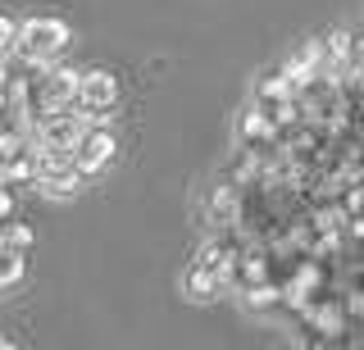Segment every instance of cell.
<instances>
[{
  "instance_id": "5",
  "label": "cell",
  "mask_w": 364,
  "mask_h": 350,
  "mask_svg": "<svg viewBox=\"0 0 364 350\" xmlns=\"http://www.w3.org/2000/svg\"><path fill=\"white\" fill-rule=\"evenodd\" d=\"M41 77H46V96H50V109H68L77 105V82H82V73L68 69V64H41Z\"/></svg>"
},
{
  "instance_id": "12",
  "label": "cell",
  "mask_w": 364,
  "mask_h": 350,
  "mask_svg": "<svg viewBox=\"0 0 364 350\" xmlns=\"http://www.w3.org/2000/svg\"><path fill=\"white\" fill-rule=\"evenodd\" d=\"M14 41H18V23H14L9 14H0V50L14 55Z\"/></svg>"
},
{
  "instance_id": "3",
  "label": "cell",
  "mask_w": 364,
  "mask_h": 350,
  "mask_svg": "<svg viewBox=\"0 0 364 350\" xmlns=\"http://www.w3.org/2000/svg\"><path fill=\"white\" fill-rule=\"evenodd\" d=\"M114 151H119V137L109 132V123H87L82 141L73 146V168L82 177H91V173H100V168L114 160Z\"/></svg>"
},
{
  "instance_id": "10",
  "label": "cell",
  "mask_w": 364,
  "mask_h": 350,
  "mask_svg": "<svg viewBox=\"0 0 364 350\" xmlns=\"http://www.w3.org/2000/svg\"><path fill=\"white\" fill-rule=\"evenodd\" d=\"M318 69H323V41H301V50L287 60V73L305 77V73H318Z\"/></svg>"
},
{
  "instance_id": "9",
  "label": "cell",
  "mask_w": 364,
  "mask_h": 350,
  "mask_svg": "<svg viewBox=\"0 0 364 350\" xmlns=\"http://www.w3.org/2000/svg\"><path fill=\"white\" fill-rule=\"evenodd\" d=\"M23 268H28V251H18V246L0 241V291L18 287V282H23Z\"/></svg>"
},
{
  "instance_id": "13",
  "label": "cell",
  "mask_w": 364,
  "mask_h": 350,
  "mask_svg": "<svg viewBox=\"0 0 364 350\" xmlns=\"http://www.w3.org/2000/svg\"><path fill=\"white\" fill-rule=\"evenodd\" d=\"M9 219H14V191L0 187V223H9Z\"/></svg>"
},
{
  "instance_id": "6",
  "label": "cell",
  "mask_w": 364,
  "mask_h": 350,
  "mask_svg": "<svg viewBox=\"0 0 364 350\" xmlns=\"http://www.w3.org/2000/svg\"><path fill=\"white\" fill-rule=\"evenodd\" d=\"M41 191V196H55V200H68L77 187H82V173H77L73 164H64V168H46V173H37V182H32Z\"/></svg>"
},
{
  "instance_id": "14",
  "label": "cell",
  "mask_w": 364,
  "mask_h": 350,
  "mask_svg": "<svg viewBox=\"0 0 364 350\" xmlns=\"http://www.w3.org/2000/svg\"><path fill=\"white\" fill-rule=\"evenodd\" d=\"M0 350H5V341H0Z\"/></svg>"
},
{
  "instance_id": "1",
  "label": "cell",
  "mask_w": 364,
  "mask_h": 350,
  "mask_svg": "<svg viewBox=\"0 0 364 350\" xmlns=\"http://www.w3.org/2000/svg\"><path fill=\"white\" fill-rule=\"evenodd\" d=\"M68 46V23L60 18H28V23H18V41H14V55L28 64H50L60 60Z\"/></svg>"
},
{
  "instance_id": "8",
  "label": "cell",
  "mask_w": 364,
  "mask_h": 350,
  "mask_svg": "<svg viewBox=\"0 0 364 350\" xmlns=\"http://www.w3.org/2000/svg\"><path fill=\"white\" fill-rule=\"evenodd\" d=\"M242 300H246L250 314H278L282 305H287V291H282L278 282H259V287L242 291Z\"/></svg>"
},
{
  "instance_id": "7",
  "label": "cell",
  "mask_w": 364,
  "mask_h": 350,
  "mask_svg": "<svg viewBox=\"0 0 364 350\" xmlns=\"http://www.w3.org/2000/svg\"><path fill=\"white\" fill-rule=\"evenodd\" d=\"M182 291H187V300L210 305V300H219L223 278H219V273H210V268H200V264H191L187 273H182Z\"/></svg>"
},
{
  "instance_id": "2",
  "label": "cell",
  "mask_w": 364,
  "mask_h": 350,
  "mask_svg": "<svg viewBox=\"0 0 364 350\" xmlns=\"http://www.w3.org/2000/svg\"><path fill=\"white\" fill-rule=\"evenodd\" d=\"M119 96H123L119 73H109V69H91V73H82V82H77V109H82L87 123H105L109 109L119 105Z\"/></svg>"
},
{
  "instance_id": "4",
  "label": "cell",
  "mask_w": 364,
  "mask_h": 350,
  "mask_svg": "<svg viewBox=\"0 0 364 350\" xmlns=\"http://www.w3.org/2000/svg\"><path fill=\"white\" fill-rule=\"evenodd\" d=\"M242 187L232 177H219L210 191H205V223L210 228H242Z\"/></svg>"
},
{
  "instance_id": "11",
  "label": "cell",
  "mask_w": 364,
  "mask_h": 350,
  "mask_svg": "<svg viewBox=\"0 0 364 350\" xmlns=\"http://www.w3.org/2000/svg\"><path fill=\"white\" fill-rule=\"evenodd\" d=\"M0 241L28 251V246H32V228H28V223H0Z\"/></svg>"
}]
</instances>
